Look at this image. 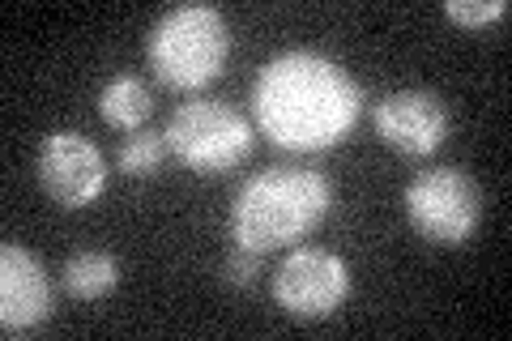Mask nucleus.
Returning <instances> with one entry per match:
<instances>
[{"label":"nucleus","instance_id":"423d86ee","mask_svg":"<svg viewBox=\"0 0 512 341\" xmlns=\"http://www.w3.org/2000/svg\"><path fill=\"white\" fill-rule=\"evenodd\" d=\"M350 295V273L342 256L325 248H295L274 273V299L295 320H325Z\"/></svg>","mask_w":512,"mask_h":341},{"label":"nucleus","instance_id":"ddd939ff","mask_svg":"<svg viewBox=\"0 0 512 341\" xmlns=\"http://www.w3.org/2000/svg\"><path fill=\"white\" fill-rule=\"evenodd\" d=\"M444 13L457 26H487V22H500L504 18L508 0H448Z\"/></svg>","mask_w":512,"mask_h":341},{"label":"nucleus","instance_id":"1a4fd4ad","mask_svg":"<svg viewBox=\"0 0 512 341\" xmlns=\"http://www.w3.org/2000/svg\"><path fill=\"white\" fill-rule=\"evenodd\" d=\"M56 312L52 278L35 252L5 243L0 248V329L9 337L35 333L39 324Z\"/></svg>","mask_w":512,"mask_h":341},{"label":"nucleus","instance_id":"9b49d317","mask_svg":"<svg viewBox=\"0 0 512 341\" xmlns=\"http://www.w3.org/2000/svg\"><path fill=\"white\" fill-rule=\"evenodd\" d=\"M60 282L73 299H107L111 290L120 286V261L111 252H99V248L73 252L60 269Z\"/></svg>","mask_w":512,"mask_h":341},{"label":"nucleus","instance_id":"4468645a","mask_svg":"<svg viewBox=\"0 0 512 341\" xmlns=\"http://www.w3.org/2000/svg\"><path fill=\"white\" fill-rule=\"evenodd\" d=\"M256 273H261V252L231 248V256L222 261V282H227V286H252Z\"/></svg>","mask_w":512,"mask_h":341},{"label":"nucleus","instance_id":"39448f33","mask_svg":"<svg viewBox=\"0 0 512 341\" xmlns=\"http://www.w3.org/2000/svg\"><path fill=\"white\" fill-rule=\"evenodd\" d=\"M406 218L431 243L461 248L483 222V192L461 167H431L406 184Z\"/></svg>","mask_w":512,"mask_h":341},{"label":"nucleus","instance_id":"f257e3e1","mask_svg":"<svg viewBox=\"0 0 512 341\" xmlns=\"http://www.w3.org/2000/svg\"><path fill=\"white\" fill-rule=\"evenodd\" d=\"M256 128L295 154L338 145L363 111V86L320 52H282L256 73Z\"/></svg>","mask_w":512,"mask_h":341},{"label":"nucleus","instance_id":"6e6552de","mask_svg":"<svg viewBox=\"0 0 512 341\" xmlns=\"http://www.w3.org/2000/svg\"><path fill=\"white\" fill-rule=\"evenodd\" d=\"M380 141L402 158H427L448 137V107L431 90H393L372 111Z\"/></svg>","mask_w":512,"mask_h":341},{"label":"nucleus","instance_id":"7ed1b4c3","mask_svg":"<svg viewBox=\"0 0 512 341\" xmlns=\"http://www.w3.org/2000/svg\"><path fill=\"white\" fill-rule=\"evenodd\" d=\"M150 69L171 90H201L222 73L231 52L227 18L214 5H175L150 30Z\"/></svg>","mask_w":512,"mask_h":341},{"label":"nucleus","instance_id":"f03ea898","mask_svg":"<svg viewBox=\"0 0 512 341\" xmlns=\"http://www.w3.org/2000/svg\"><path fill=\"white\" fill-rule=\"evenodd\" d=\"M333 209V188L308 167H269L239 188L231 205V239L248 252H274L316 231Z\"/></svg>","mask_w":512,"mask_h":341},{"label":"nucleus","instance_id":"20e7f679","mask_svg":"<svg viewBox=\"0 0 512 341\" xmlns=\"http://www.w3.org/2000/svg\"><path fill=\"white\" fill-rule=\"evenodd\" d=\"M167 150L197 175H218L239 167L252 154V124L222 99H192L175 107V116L163 128Z\"/></svg>","mask_w":512,"mask_h":341},{"label":"nucleus","instance_id":"9d476101","mask_svg":"<svg viewBox=\"0 0 512 341\" xmlns=\"http://www.w3.org/2000/svg\"><path fill=\"white\" fill-rule=\"evenodd\" d=\"M154 111V94L141 77L133 73H120L111 77L107 86L99 90V116L111 124V128H124V133H141V124L150 120Z\"/></svg>","mask_w":512,"mask_h":341},{"label":"nucleus","instance_id":"0eeeda50","mask_svg":"<svg viewBox=\"0 0 512 341\" xmlns=\"http://www.w3.org/2000/svg\"><path fill=\"white\" fill-rule=\"evenodd\" d=\"M39 184L60 209H82L103 192L107 184V162L99 145L82 133H47L39 145Z\"/></svg>","mask_w":512,"mask_h":341},{"label":"nucleus","instance_id":"f8f14e48","mask_svg":"<svg viewBox=\"0 0 512 341\" xmlns=\"http://www.w3.org/2000/svg\"><path fill=\"white\" fill-rule=\"evenodd\" d=\"M167 158V137L163 133H133L120 145V171L124 175H154Z\"/></svg>","mask_w":512,"mask_h":341}]
</instances>
